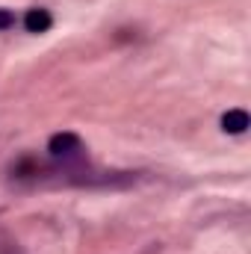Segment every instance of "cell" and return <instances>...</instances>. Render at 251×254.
I'll return each instance as SVG.
<instances>
[{
    "label": "cell",
    "instance_id": "1",
    "mask_svg": "<svg viewBox=\"0 0 251 254\" xmlns=\"http://www.w3.org/2000/svg\"><path fill=\"white\" fill-rule=\"evenodd\" d=\"M48 151H51L54 157H68V154H77V151H80V136H77V133H57V136H51Z\"/></svg>",
    "mask_w": 251,
    "mask_h": 254
},
{
    "label": "cell",
    "instance_id": "2",
    "mask_svg": "<svg viewBox=\"0 0 251 254\" xmlns=\"http://www.w3.org/2000/svg\"><path fill=\"white\" fill-rule=\"evenodd\" d=\"M51 24H54V18H51L48 9H30V12L24 15V27H27V33H48Z\"/></svg>",
    "mask_w": 251,
    "mask_h": 254
},
{
    "label": "cell",
    "instance_id": "3",
    "mask_svg": "<svg viewBox=\"0 0 251 254\" xmlns=\"http://www.w3.org/2000/svg\"><path fill=\"white\" fill-rule=\"evenodd\" d=\"M249 127V113L246 110H228L222 116V130L225 133H243Z\"/></svg>",
    "mask_w": 251,
    "mask_h": 254
},
{
    "label": "cell",
    "instance_id": "4",
    "mask_svg": "<svg viewBox=\"0 0 251 254\" xmlns=\"http://www.w3.org/2000/svg\"><path fill=\"white\" fill-rule=\"evenodd\" d=\"M12 24H15V15L9 9H0V30H9Z\"/></svg>",
    "mask_w": 251,
    "mask_h": 254
}]
</instances>
